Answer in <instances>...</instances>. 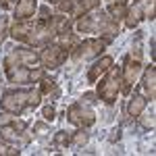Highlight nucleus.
Masks as SVG:
<instances>
[{
	"label": "nucleus",
	"mask_w": 156,
	"mask_h": 156,
	"mask_svg": "<svg viewBox=\"0 0 156 156\" xmlns=\"http://www.w3.org/2000/svg\"><path fill=\"white\" fill-rule=\"evenodd\" d=\"M11 36L19 42H25L29 46H48L54 37L58 36L54 17L52 19H40L36 23L31 21H17L11 27Z\"/></svg>",
	"instance_id": "f257e3e1"
},
{
	"label": "nucleus",
	"mask_w": 156,
	"mask_h": 156,
	"mask_svg": "<svg viewBox=\"0 0 156 156\" xmlns=\"http://www.w3.org/2000/svg\"><path fill=\"white\" fill-rule=\"evenodd\" d=\"M77 31L79 34H98L104 36V42L110 44L117 34H119V23L108 15L106 11L94 12V15H85L77 21Z\"/></svg>",
	"instance_id": "f03ea898"
},
{
	"label": "nucleus",
	"mask_w": 156,
	"mask_h": 156,
	"mask_svg": "<svg viewBox=\"0 0 156 156\" xmlns=\"http://www.w3.org/2000/svg\"><path fill=\"white\" fill-rule=\"evenodd\" d=\"M42 100L40 90H9L0 96V106L6 112L21 115L25 108H36Z\"/></svg>",
	"instance_id": "7ed1b4c3"
},
{
	"label": "nucleus",
	"mask_w": 156,
	"mask_h": 156,
	"mask_svg": "<svg viewBox=\"0 0 156 156\" xmlns=\"http://www.w3.org/2000/svg\"><path fill=\"white\" fill-rule=\"evenodd\" d=\"M119 92H121V69L110 67V69L104 73V77L100 79V83H98V94L96 96L100 98L104 104H115Z\"/></svg>",
	"instance_id": "20e7f679"
},
{
	"label": "nucleus",
	"mask_w": 156,
	"mask_h": 156,
	"mask_svg": "<svg viewBox=\"0 0 156 156\" xmlns=\"http://www.w3.org/2000/svg\"><path fill=\"white\" fill-rule=\"evenodd\" d=\"M140 73H142V60H140V50H135V56L127 54L125 56V65L121 67V83H123L121 85V92L125 96L131 94V87L137 81Z\"/></svg>",
	"instance_id": "39448f33"
},
{
	"label": "nucleus",
	"mask_w": 156,
	"mask_h": 156,
	"mask_svg": "<svg viewBox=\"0 0 156 156\" xmlns=\"http://www.w3.org/2000/svg\"><path fill=\"white\" fill-rule=\"evenodd\" d=\"M144 19H150V21L154 19V0H133L131 6H127V15H125L127 27L133 29Z\"/></svg>",
	"instance_id": "423d86ee"
},
{
	"label": "nucleus",
	"mask_w": 156,
	"mask_h": 156,
	"mask_svg": "<svg viewBox=\"0 0 156 156\" xmlns=\"http://www.w3.org/2000/svg\"><path fill=\"white\" fill-rule=\"evenodd\" d=\"M104 48H106V42H104V40H94V37H90V40L79 42V44L71 50V58H73V62H81V60L96 58V56L102 54Z\"/></svg>",
	"instance_id": "0eeeda50"
},
{
	"label": "nucleus",
	"mask_w": 156,
	"mask_h": 156,
	"mask_svg": "<svg viewBox=\"0 0 156 156\" xmlns=\"http://www.w3.org/2000/svg\"><path fill=\"white\" fill-rule=\"evenodd\" d=\"M67 117L77 127H90L96 121L94 108L90 106V104H85V102H75V104H71L69 110H67Z\"/></svg>",
	"instance_id": "6e6552de"
},
{
	"label": "nucleus",
	"mask_w": 156,
	"mask_h": 156,
	"mask_svg": "<svg viewBox=\"0 0 156 156\" xmlns=\"http://www.w3.org/2000/svg\"><path fill=\"white\" fill-rule=\"evenodd\" d=\"M67 56H69V52L65 48H60L56 44H48V46H44L40 54V65H42V69H58L67 60Z\"/></svg>",
	"instance_id": "1a4fd4ad"
},
{
	"label": "nucleus",
	"mask_w": 156,
	"mask_h": 156,
	"mask_svg": "<svg viewBox=\"0 0 156 156\" xmlns=\"http://www.w3.org/2000/svg\"><path fill=\"white\" fill-rule=\"evenodd\" d=\"M100 6V0H60L58 11L67 12L69 17H81L83 12Z\"/></svg>",
	"instance_id": "9d476101"
},
{
	"label": "nucleus",
	"mask_w": 156,
	"mask_h": 156,
	"mask_svg": "<svg viewBox=\"0 0 156 156\" xmlns=\"http://www.w3.org/2000/svg\"><path fill=\"white\" fill-rule=\"evenodd\" d=\"M4 62L9 65H36L40 62V54L31 48H12L6 56H4Z\"/></svg>",
	"instance_id": "9b49d317"
},
{
	"label": "nucleus",
	"mask_w": 156,
	"mask_h": 156,
	"mask_svg": "<svg viewBox=\"0 0 156 156\" xmlns=\"http://www.w3.org/2000/svg\"><path fill=\"white\" fill-rule=\"evenodd\" d=\"M137 94H142L146 100H154L156 98V71L154 67H146L142 81L137 83Z\"/></svg>",
	"instance_id": "f8f14e48"
},
{
	"label": "nucleus",
	"mask_w": 156,
	"mask_h": 156,
	"mask_svg": "<svg viewBox=\"0 0 156 156\" xmlns=\"http://www.w3.org/2000/svg\"><path fill=\"white\" fill-rule=\"evenodd\" d=\"M4 73H6L11 83H31V79H29L31 71L25 65H9V62H4Z\"/></svg>",
	"instance_id": "ddd939ff"
},
{
	"label": "nucleus",
	"mask_w": 156,
	"mask_h": 156,
	"mask_svg": "<svg viewBox=\"0 0 156 156\" xmlns=\"http://www.w3.org/2000/svg\"><path fill=\"white\" fill-rule=\"evenodd\" d=\"M37 11V0H19L15 6V21H29Z\"/></svg>",
	"instance_id": "4468645a"
},
{
	"label": "nucleus",
	"mask_w": 156,
	"mask_h": 156,
	"mask_svg": "<svg viewBox=\"0 0 156 156\" xmlns=\"http://www.w3.org/2000/svg\"><path fill=\"white\" fill-rule=\"evenodd\" d=\"M112 67V58L110 56H100V60H96L92 67H90V71H87V81L90 83H96L98 79H100V75H104Z\"/></svg>",
	"instance_id": "2eb2a0df"
},
{
	"label": "nucleus",
	"mask_w": 156,
	"mask_h": 156,
	"mask_svg": "<svg viewBox=\"0 0 156 156\" xmlns=\"http://www.w3.org/2000/svg\"><path fill=\"white\" fill-rule=\"evenodd\" d=\"M146 104H148V100H146L142 94H137V92H135V94L129 98V104H127V115H129L131 119H137V117L144 112Z\"/></svg>",
	"instance_id": "dca6fc26"
},
{
	"label": "nucleus",
	"mask_w": 156,
	"mask_h": 156,
	"mask_svg": "<svg viewBox=\"0 0 156 156\" xmlns=\"http://www.w3.org/2000/svg\"><path fill=\"white\" fill-rule=\"evenodd\" d=\"M79 42H81V40L75 36V34H71V31L58 34V36L54 37V44H56V46H60V48H65L67 52H69V54H71V50L75 48V46H77Z\"/></svg>",
	"instance_id": "f3484780"
},
{
	"label": "nucleus",
	"mask_w": 156,
	"mask_h": 156,
	"mask_svg": "<svg viewBox=\"0 0 156 156\" xmlns=\"http://www.w3.org/2000/svg\"><path fill=\"white\" fill-rule=\"evenodd\" d=\"M106 12L119 23L121 19H125V15H127V2H108Z\"/></svg>",
	"instance_id": "a211bd4d"
},
{
	"label": "nucleus",
	"mask_w": 156,
	"mask_h": 156,
	"mask_svg": "<svg viewBox=\"0 0 156 156\" xmlns=\"http://www.w3.org/2000/svg\"><path fill=\"white\" fill-rule=\"evenodd\" d=\"M87 140H90V133L85 131V127H81L79 131H75L69 137V146H75V148H81V146L87 144Z\"/></svg>",
	"instance_id": "6ab92c4d"
},
{
	"label": "nucleus",
	"mask_w": 156,
	"mask_h": 156,
	"mask_svg": "<svg viewBox=\"0 0 156 156\" xmlns=\"http://www.w3.org/2000/svg\"><path fill=\"white\" fill-rule=\"evenodd\" d=\"M37 90H40V94H52V98H56L60 94V90L56 87V83H54L52 79H46V77L40 81V87H37Z\"/></svg>",
	"instance_id": "aec40b11"
},
{
	"label": "nucleus",
	"mask_w": 156,
	"mask_h": 156,
	"mask_svg": "<svg viewBox=\"0 0 156 156\" xmlns=\"http://www.w3.org/2000/svg\"><path fill=\"white\" fill-rule=\"evenodd\" d=\"M42 117H44V121L52 123V121L56 119V108L52 106V104H46V106L42 108Z\"/></svg>",
	"instance_id": "412c9836"
},
{
	"label": "nucleus",
	"mask_w": 156,
	"mask_h": 156,
	"mask_svg": "<svg viewBox=\"0 0 156 156\" xmlns=\"http://www.w3.org/2000/svg\"><path fill=\"white\" fill-rule=\"evenodd\" d=\"M69 137H71V135H67L65 131H58L54 135V144L56 146H69Z\"/></svg>",
	"instance_id": "4be33fe9"
},
{
	"label": "nucleus",
	"mask_w": 156,
	"mask_h": 156,
	"mask_svg": "<svg viewBox=\"0 0 156 156\" xmlns=\"http://www.w3.org/2000/svg\"><path fill=\"white\" fill-rule=\"evenodd\" d=\"M15 119H17V115H12V112H6V110L0 112V127H2V125H11Z\"/></svg>",
	"instance_id": "5701e85b"
},
{
	"label": "nucleus",
	"mask_w": 156,
	"mask_h": 156,
	"mask_svg": "<svg viewBox=\"0 0 156 156\" xmlns=\"http://www.w3.org/2000/svg\"><path fill=\"white\" fill-rule=\"evenodd\" d=\"M142 125H144L146 129H154V115L150 112V115H144L142 117Z\"/></svg>",
	"instance_id": "b1692460"
},
{
	"label": "nucleus",
	"mask_w": 156,
	"mask_h": 156,
	"mask_svg": "<svg viewBox=\"0 0 156 156\" xmlns=\"http://www.w3.org/2000/svg\"><path fill=\"white\" fill-rule=\"evenodd\" d=\"M6 34H9V27H6V17H0V44L4 42Z\"/></svg>",
	"instance_id": "393cba45"
},
{
	"label": "nucleus",
	"mask_w": 156,
	"mask_h": 156,
	"mask_svg": "<svg viewBox=\"0 0 156 156\" xmlns=\"http://www.w3.org/2000/svg\"><path fill=\"white\" fill-rule=\"evenodd\" d=\"M0 154H19V150H12V148H9L6 144L0 142Z\"/></svg>",
	"instance_id": "a878e982"
},
{
	"label": "nucleus",
	"mask_w": 156,
	"mask_h": 156,
	"mask_svg": "<svg viewBox=\"0 0 156 156\" xmlns=\"http://www.w3.org/2000/svg\"><path fill=\"white\" fill-rule=\"evenodd\" d=\"M11 2H12V0H0V4H2V6H11Z\"/></svg>",
	"instance_id": "bb28decb"
},
{
	"label": "nucleus",
	"mask_w": 156,
	"mask_h": 156,
	"mask_svg": "<svg viewBox=\"0 0 156 156\" xmlns=\"http://www.w3.org/2000/svg\"><path fill=\"white\" fill-rule=\"evenodd\" d=\"M46 2H48V4H58L60 0H46Z\"/></svg>",
	"instance_id": "cd10ccee"
},
{
	"label": "nucleus",
	"mask_w": 156,
	"mask_h": 156,
	"mask_svg": "<svg viewBox=\"0 0 156 156\" xmlns=\"http://www.w3.org/2000/svg\"><path fill=\"white\" fill-rule=\"evenodd\" d=\"M0 83H2V73H0Z\"/></svg>",
	"instance_id": "c85d7f7f"
}]
</instances>
